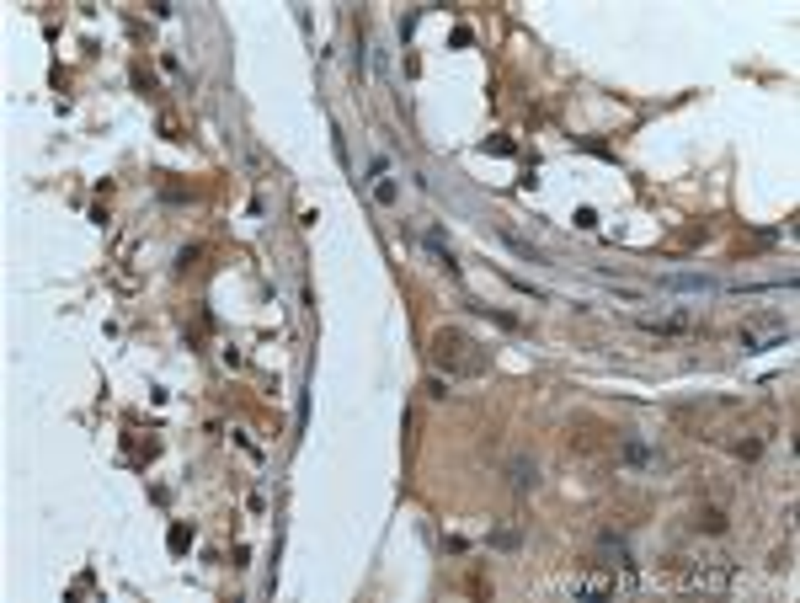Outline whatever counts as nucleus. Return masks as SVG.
I'll return each mask as SVG.
<instances>
[{"mask_svg":"<svg viewBox=\"0 0 800 603\" xmlns=\"http://www.w3.org/2000/svg\"><path fill=\"white\" fill-rule=\"evenodd\" d=\"M598 555H603V566H619V572H630V544H625V539H608V534H603Z\"/></svg>","mask_w":800,"mask_h":603,"instance_id":"nucleus-1","label":"nucleus"},{"mask_svg":"<svg viewBox=\"0 0 800 603\" xmlns=\"http://www.w3.org/2000/svg\"><path fill=\"white\" fill-rule=\"evenodd\" d=\"M667 288H688V294H715V283H709V278H694V273L667 278Z\"/></svg>","mask_w":800,"mask_h":603,"instance_id":"nucleus-2","label":"nucleus"},{"mask_svg":"<svg viewBox=\"0 0 800 603\" xmlns=\"http://www.w3.org/2000/svg\"><path fill=\"white\" fill-rule=\"evenodd\" d=\"M625 460H630V465H657V454H651L646 443H635V438H630V443H625Z\"/></svg>","mask_w":800,"mask_h":603,"instance_id":"nucleus-3","label":"nucleus"},{"mask_svg":"<svg viewBox=\"0 0 800 603\" xmlns=\"http://www.w3.org/2000/svg\"><path fill=\"white\" fill-rule=\"evenodd\" d=\"M513 486H518V491L533 486V470H528V465H513Z\"/></svg>","mask_w":800,"mask_h":603,"instance_id":"nucleus-4","label":"nucleus"}]
</instances>
